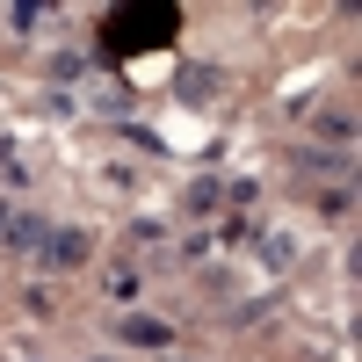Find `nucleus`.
I'll use <instances>...</instances> for the list:
<instances>
[{"mask_svg":"<svg viewBox=\"0 0 362 362\" xmlns=\"http://www.w3.org/2000/svg\"><path fill=\"white\" fill-rule=\"evenodd\" d=\"M116 341H131V348H167V341H174V326L153 319V312H131V319H116Z\"/></svg>","mask_w":362,"mask_h":362,"instance_id":"f03ea898","label":"nucleus"},{"mask_svg":"<svg viewBox=\"0 0 362 362\" xmlns=\"http://www.w3.org/2000/svg\"><path fill=\"white\" fill-rule=\"evenodd\" d=\"M44 218H37V210H15V218H8V239H15V247H44Z\"/></svg>","mask_w":362,"mask_h":362,"instance_id":"7ed1b4c3","label":"nucleus"},{"mask_svg":"<svg viewBox=\"0 0 362 362\" xmlns=\"http://www.w3.org/2000/svg\"><path fill=\"white\" fill-rule=\"evenodd\" d=\"M8 218H15V210H8V203H0V232H8Z\"/></svg>","mask_w":362,"mask_h":362,"instance_id":"39448f33","label":"nucleus"},{"mask_svg":"<svg viewBox=\"0 0 362 362\" xmlns=\"http://www.w3.org/2000/svg\"><path fill=\"white\" fill-rule=\"evenodd\" d=\"M319 210H326V218H348V210H355V189H348V181H341V189H326Z\"/></svg>","mask_w":362,"mask_h":362,"instance_id":"20e7f679","label":"nucleus"},{"mask_svg":"<svg viewBox=\"0 0 362 362\" xmlns=\"http://www.w3.org/2000/svg\"><path fill=\"white\" fill-rule=\"evenodd\" d=\"M37 254H44V268H58V276H66V268H80L87 254H95V239H87L80 225H51V232H44V247H37Z\"/></svg>","mask_w":362,"mask_h":362,"instance_id":"f257e3e1","label":"nucleus"}]
</instances>
